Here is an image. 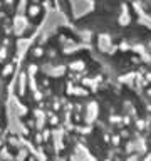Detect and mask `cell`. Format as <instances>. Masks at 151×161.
Listing matches in <instances>:
<instances>
[{"label":"cell","instance_id":"obj_1","mask_svg":"<svg viewBox=\"0 0 151 161\" xmlns=\"http://www.w3.org/2000/svg\"><path fill=\"white\" fill-rule=\"evenodd\" d=\"M12 118L39 161H151V80L114 76L66 24L27 45Z\"/></svg>","mask_w":151,"mask_h":161},{"label":"cell","instance_id":"obj_2","mask_svg":"<svg viewBox=\"0 0 151 161\" xmlns=\"http://www.w3.org/2000/svg\"><path fill=\"white\" fill-rule=\"evenodd\" d=\"M56 12L114 76L151 80V0H56Z\"/></svg>","mask_w":151,"mask_h":161},{"label":"cell","instance_id":"obj_3","mask_svg":"<svg viewBox=\"0 0 151 161\" xmlns=\"http://www.w3.org/2000/svg\"><path fill=\"white\" fill-rule=\"evenodd\" d=\"M30 42L14 19L0 17V143L12 129V89Z\"/></svg>","mask_w":151,"mask_h":161},{"label":"cell","instance_id":"obj_4","mask_svg":"<svg viewBox=\"0 0 151 161\" xmlns=\"http://www.w3.org/2000/svg\"><path fill=\"white\" fill-rule=\"evenodd\" d=\"M52 12L56 0H0V17L14 19L30 40L44 30Z\"/></svg>","mask_w":151,"mask_h":161},{"label":"cell","instance_id":"obj_5","mask_svg":"<svg viewBox=\"0 0 151 161\" xmlns=\"http://www.w3.org/2000/svg\"><path fill=\"white\" fill-rule=\"evenodd\" d=\"M0 161H39L25 144L20 134L12 128L0 143Z\"/></svg>","mask_w":151,"mask_h":161}]
</instances>
